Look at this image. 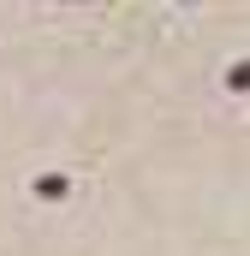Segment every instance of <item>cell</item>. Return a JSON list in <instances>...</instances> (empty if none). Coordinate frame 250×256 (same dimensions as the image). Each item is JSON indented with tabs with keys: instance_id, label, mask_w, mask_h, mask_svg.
Masks as SVG:
<instances>
[{
	"instance_id": "obj_1",
	"label": "cell",
	"mask_w": 250,
	"mask_h": 256,
	"mask_svg": "<svg viewBox=\"0 0 250 256\" xmlns=\"http://www.w3.org/2000/svg\"><path fill=\"white\" fill-rule=\"evenodd\" d=\"M30 196H36V202H66V196H72V173H42V179H30Z\"/></svg>"
}]
</instances>
